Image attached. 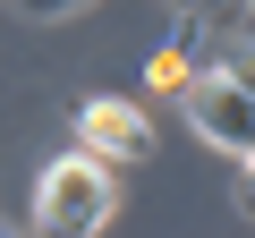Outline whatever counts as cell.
Listing matches in <instances>:
<instances>
[{
	"label": "cell",
	"instance_id": "6da1fadb",
	"mask_svg": "<svg viewBox=\"0 0 255 238\" xmlns=\"http://www.w3.org/2000/svg\"><path fill=\"white\" fill-rule=\"evenodd\" d=\"M119 162H102V153H60L43 179H34V230H51V238H85V230H102L111 213H119V179H111Z\"/></svg>",
	"mask_w": 255,
	"mask_h": 238
},
{
	"label": "cell",
	"instance_id": "7a4b0ae2",
	"mask_svg": "<svg viewBox=\"0 0 255 238\" xmlns=\"http://www.w3.org/2000/svg\"><path fill=\"white\" fill-rule=\"evenodd\" d=\"M187 128L196 136H213L221 153H255V94L230 77V68H213V77H187Z\"/></svg>",
	"mask_w": 255,
	"mask_h": 238
},
{
	"label": "cell",
	"instance_id": "3957f363",
	"mask_svg": "<svg viewBox=\"0 0 255 238\" xmlns=\"http://www.w3.org/2000/svg\"><path fill=\"white\" fill-rule=\"evenodd\" d=\"M77 136L102 162H145L153 153V119L136 102H119V94H94V102H77Z\"/></svg>",
	"mask_w": 255,
	"mask_h": 238
},
{
	"label": "cell",
	"instance_id": "277c9868",
	"mask_svg": "<svg viewBox=\"0 0 255 238\" xmlns=\"http://www.w3.org/2000/svg\"><path fill=\"white\" fill-rule=\"evenodd\" d=\"M221 68H230V77H238V85H247V94H255V43H238V51H230V60H221Z\"/></svg>",
	"mask_w": 255,
	"mask_h": 238
},
{
	"label": "cell",
	"instance_id": "5b68a950",
	"mask_svg": "<svg viewBox=\"0 0 255 238\" xmlns=\"http://www.w3.org/2000/svg\"><path fill=\"white\" fill-rule=\"evenodd\" d=\"M17 9H26V17H77L85 0H17Z\"/></svg>",
	"mask_w": 255,
	"mask_h": 238
},
{
	"label": "cell",
	"instance_id": "8992f818",
	"mask_svg": "<svg viewBox=\"0 0 255 238\" xmlns=\"http://www.w3.org/2000/svg\"><path fill=\"white\" fill-rule=\"evenodd\" d=\"M238 213L255 221V153H247V179H238Z\"/></svg>",
	"mask_w": 255,
	"mask_h": 238
}]
</instances>
